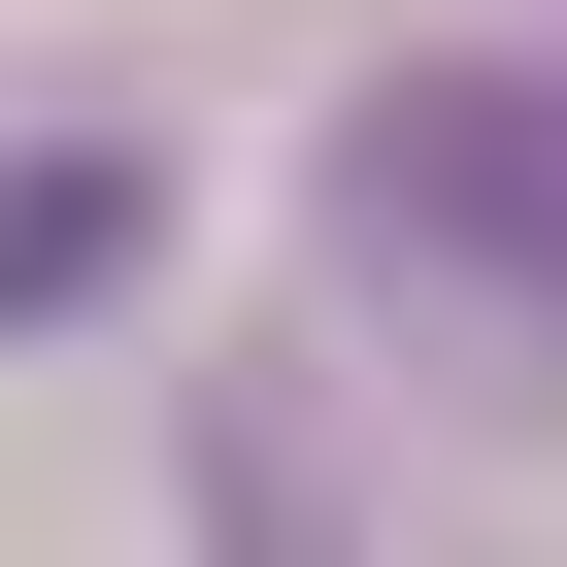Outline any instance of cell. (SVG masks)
Segmentation results:
<instances>
[{
    "label": "cell",
    "mask_w": 567,
    "mask_h": 567,
    "mask_svg": "<svg viewBox=\"0 0 567 567\" xmlns=\"http://www.w3.org/2000/svg\"><path fill=\"white\" fill-rule=\"evenodd\" d=\"M334 267L467 401H567V68H368L334 101Z\"/></svg>",
    "instance_id": "cell-1"
},
{
    "label": "cell",
    "mask_w": 567,
    "mask_h": 567,
    "mask_svg": "<svg viewBox=\"0 0 567 567\" xmlns=\"http://www.w3.org/2000/svg\"><path fill=\"white\" fill-rule=\"evenodd\" d=\"M134 234H167V167H134V134H0V334L134 301Z\"/></svg>",
    "instance_id": "cell-2"
}]
</instances>
